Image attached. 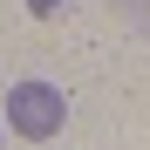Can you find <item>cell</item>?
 I'll return each mask as SVG.
<instances>
[{
    "label": "cell",
    "mask_w": 150,
    "mask_h": 150,
    "mask_svg": "<svg viewBox=\"0 0 150 150\" xmlns=\"http://www.w3.org/2000/svg\"><path fill=\"white\" fill-rule=\"evenodd\" d=\"M62 7H68V0H28V14H41V21H55Z\"/></svg>",
    "instance_id": "2"
},
{
    "label": "cell",
    "mask_w": 150,
    "mask_h": 150,
    "mask_svg": "<svg viewBox=\"0 0 150 150\" xmlns=\"http://www.w3.org/2000/svg\"><path fill=\"white\" fill-rule=\"evenodd\" d=\"M62 123H68V96L55 82H14L7 89V130L14 137L48 143V137H62Z\"/></svg>",
    "instance_id": "1"
}]
</instances>
